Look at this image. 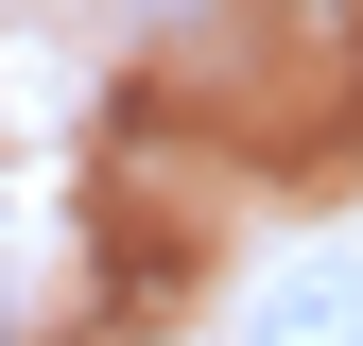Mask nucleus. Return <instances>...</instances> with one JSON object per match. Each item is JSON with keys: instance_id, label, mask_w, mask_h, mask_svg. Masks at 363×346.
<instances>
[{"instance_id": "1", "label": "nucleus", "mask_w": 363, "mask_h": 346, "mask_svg": "<svg viewBox=\"0 0 363 346\" xmlns=\"http://www.w3.org/2000/svg\"><path fill=\"white\" fill-rule=\"evenodd\" d=\"M242 346H363V260H259Z\"/></svg>"}, {"instance_id": "2", "label": "nucleus", "mask_w": 363, "mask_h": 346, "mask_svg": "<svg viewBox=\"0 0 363 346\" xmlns=\"http://www.w3.org/2000/svg\"><path fill=\"white\" fill-rule=\"evenodd\" d=\"M52 346H104V329H52Z\"/></svg>"}, {"instance_id": "3", "label": "nucleus", "mask_w": 363, "mask_h": 346, "mask_svg": "<svg viewBox=\"0 0 363 346\" xmlns=\"http://www.w3.org/2000/svg\"><path fill=\"white\" fill-rule=\"evenodd\" d=\"M0 346H18V312H0Z\"/></svg>"}]
</instances>
